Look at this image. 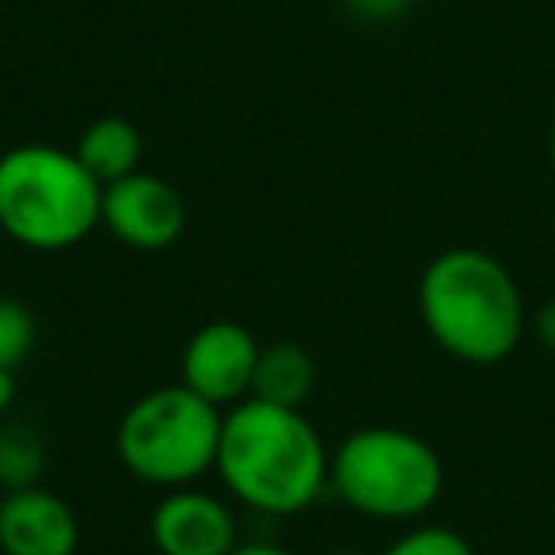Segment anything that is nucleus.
I'll use <instances>...</instances> for the list:
<instances>
[{"mask_svg":"<svg viewBox=\"0 0 555 555\" xmlns=\"http://www.w3.org/2000/svg\"><path fill=\"white\" fill-rule=\"evenodd\" d=\"M259 343L236 320H209L186 339L179 370L194 396L209 400L214 408L229 411L251 396L255 365H259Z\"/></svg>","mask_w":555,"mask_h":555,"instance_id":"nucleus-6","label":"nucleus"},{"mask_svg":"<svg viewBox=\"0 0 555 555\" xmlns=\"http://www.w3.org/2000/svg\"><path fill=\"white\" fill-rule=\"evenodd\" d=\"M547 160H552V168H555V122H552V133H547Z\"/></svg>","mask_w":555,"mask_h":555,"instance_id":"nucleus-19","label":"nucleus"},{"mask_svg":"<svg viewBox=\"0 0 555 555\" xmlns=\"http://www.w3.org/2000/svg\"><path fill=\"white\" fill-rule=\"evenodd\" d=\"M35 350V317L16 297H0V370L16 373Z\"/></svg>","mask_w":555,"mask_h":555,"instance_id":"nucleus-13","label":"nucleus"},{"mask_svg":"<svg viewBox=\"0 0 555 555\" xmlns=\"http://www.w3.org/2000/svg\"><path fill=\"white\" fill-rule=\"evenodd\" d=\"M224 411L186 385H164L130 403L118 423V461L133 479L179 491L217 468Z\"/></svg>","mask_w":555,"mask_h":555,"instance_id":"nucleus-5","label":"nucleus"},{"mask_svg":"<svg viewBox=\"0 0 555 555\" xmlns=\"http://www.w3.org/2000/svg\"><path fill=\"white\" fill-rule=\"evenodd\" d=\"M415 0H347V9L362 20H373V24H385V20H396L411 9Z\"/></svg>","mask_w":555,"mask_h":555,"instance_id":"nucleus-15","label":"nucleus"},{"mask_svg":"<svg viewBox=\"0 0 555 555\" xmlns=\"http://www.w3.org/2000/svg\"><path fill=\"white\" fill-rule=\"evenodd\" d=\"M214 472L244 506L267 517H289L327 491L332 453L301 408L247 396L224 411Z\"/></svg>","mask_w":555,"mask_h":555,"instance_id":"nucleus-1","label":"nucleus"},{"mask_svg":"<svg viewBox=\"0 0 555 555\" xmlns=\"http://www.w3.org/2000/svg\"><path fill=\"white\" fill-rule=\"evenodd\" d=\"M153 544L160 555H232L240 544L236 514L198 487L168 491L153 509Z\"/></svg>","mask_w":555,"mask_h":555,"instance_id":"nucleus-8","label":"nucleus"},{"mask_svg":"<svg viewBox=\"0 0 555 555\" xmlns=\"http://www.w3.org/2000/svg\"><path fill=\"white\" fill-rule=\"evenodd\" d=\"M73 153L92 171L95 183L107 186V183H118V179L133 176V171H141L145 138H141V130L130 118L107 115V118H95V122L80 133Z\"/></svg>","mask_w":555,"mask_h":555,"instance_id":"nucleus-10","label":"nucleus"},{"mask_svg":"<svg viewBox=\"0 0 555 555\" xmlns=\"http://www.w3.org/2000/svg\"><path fill=\"white\" fill-rule=\"evenodd\" d=\"M42 472H47L42 434L27 423H0V487H4V494L39 487Z\"/></svg>","mask_w":555,"mask_h":555,"instance_id":"nucleus-12","label":"nucleus"},{"mask_svg":"<svg viewBox=\"0 0 555 555\" xmlns=\"http://www.w3.org/2000/svg\"><path fill=\"white\" fill-rule=\"evenodd\" d=\"M100 224L133 251H164L186 229V202L179 186L153 171H133L103 186Z\"/></svg>","mask_w":555,"mask_h":555,"instance_id":"nucleus-7","label":"nucleus"},{"mask_svg":"<svg viewBox=\"0 0 555 555\" xmlns=\"http://www.w3.org/2000/svg\"><path fill=\"white\" fill-rule=\"evenodd\" d=\"M232 555H294L289 547H282V544H270V540H240L236 544V552Z\"/></svg>","mask_w":555,"mask_h":555,"instance_id":"nucleus-17","label":"nucleus"},{"mask_svg":"<svg viewBox=\"0 0 555 555\" xmlns=\"http://www.w3.org/2000/svg\"><path fill=\"white\" fill-rule=\"evenodd\" d=\"M332 555H358V552H350V547H339V552H332Z\"/></svg>","mask_w":555,"mask_h":555,"instance_id":"nucleus-20","label":"nucleus"},{"mask_svg":"<svg viewBox=\"0 0 555 555\" xmlns=\"http://www.w3.org/2000/svg\"><path fill=\"white\" fill-rule=\"evenodd\" d=\"M312 388H317V365H312V354L305 347L270 343V347L259 350L251 400L278 403V408H305Z\"/></svg>","mask_w":555,"mask_h":555,"instance_id":"nucleus-11","label":"nucleus"},{"mask_svg":"<svg viewBox=\"0 0 555 555\" xmlns=\"http://www.w3.org/2000/svg\"><path fill=\"white\" fill-rule=\"evenodd\" d=\"M532 335L540 339V347L555 354V297H547V301L532 312Z\"/></svg>","mask_w":555,"mask_h":555,"instance_id":"nucleus-16","label":"nucleus"},{"mask_svg":"<svg viewBox=\"0 0 555 555\" xmlns=\"http://www.w3.org/2000/svg\"><path fill=\"white\" fill-rule=\"evenodd\" d=\"M335 494L373 521H415L446 487L438 449L403 426H362L332 453Z\"/></svg>","mask_w":555,"mask_h":555,"instance_id":"nucleus-4","label":"nucleus"},{"mask_svg":"<svg viewBox=\"0 0 555 555\" xmlns=\"http://www.w3.org/2000/svg\"><path fill=\"white\" fill-rule=\"evenodd\" d=\"M103 186L73 149L16 145L0 156V232L27 251H69L100 229Z\"/></svg>","mask_w":555,"mask_h":555,"instance_id":"nucleus-3","label":"nucleus"},{"mask_svg":"<svg viewBox=\"0 0 555 555\" xmlns=\"http://www.w3.org/2000/svg\"><path fill=\"white\" fill-rule=\"evenodd\" d=\"M80 521L62 494L24 487L0 499V555H77Z\"/></svg>","mask_w":555,"mask_h":555,"instance_id":"nucleus-9","label":"nucleus"},{"mask_svg":"<svg viewBox=\"0 0 555 555\" xmlns=\"http://www.w3.org/2000/svg\"><path fill=\"white\" fill-rule=\"evenodd\" d=\"M12 403H16V373L0 370V418L9 415Z\"/></svg>","mask_w":555,"mask_h":555,"instance_id":"nucleus-18","label":"nucleus"},{"mask_svg":"<svg viewBox=\"0 0 555 555\" xmlns=\"http://www.w3.org/2000/svg\"><path fill=\"white\" fill-rule=\"evenodd\" d=\"M380 555H476V552H472V544L456 529L418 525V529H408L403 537H396Z\"/></svg>","mask_w":555,"mask_h":555,"instance_id":"nucleus-14","label":"nucleus"},{"mask_svg":"<svg viewBox=\"0 0 555 555\" xmlns=\"http://www.w3.org/2000/svg\"><path fill=\"white\" fill-rule=\"evenodd\" d=\"M418 317L456 362L499 365L525 335V297L483 247H446L418 278Z\"/></svg>","mask_w":555,"mask_h":555,"instance_id":"nucleus-2","label":"nucleus"}]
</instances>
